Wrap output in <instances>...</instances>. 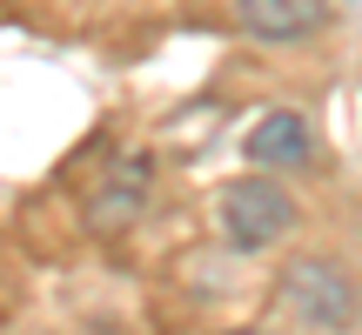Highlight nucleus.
<instances>
[{
    "label": "nucleus",
    "mask_w": 362,
    "mask_h": 335,
    "mask_svg": "<svg viewBox=\"0 0 362 335\" xmlns=\"http://www.w3.org/2000/svg\"><path fill=\"white\" fill-rule=\"evenodd\" d=\"M282 302L302 309V322H315V329H342L349 322V282H342L329 261H296V269L282 275Z\"/></svg>",
    "instance_id": "obj_2"
},
{
    "label": "nucleus",
    "mask_w": 362,
    "mask_h": 335,
    "mask_svg": "<svg viewBox=\"0 0 362 335\" xmlns=\"http://www.w3.org/2000/svg\"><path fill=\"white\" fill-rule=\"evenodd\" d=\"M315 155V134L302 114H288V107H275V114H262L255 128H248V161L255 168H302Z\"/></svg>",
    "instance_id": "obj_3"
},
{
    "label": "nucleus",
    "mask_w": 362,
    "mask_h": 335,
    "mask_svg": "<svg viewBox=\"0 0 362 335\" xmlns=\"http://www.w3.org/2000/svg\"><path fill=\"white\" fill-rule=\"evenodd\" d=\"M288 228H296V201H288L262 168L221 188V235H228L235 248H248V255H255V248H275Z\"/></svg>",
    "instance_id": "obj_1"
},
{
    "label": "nucleus",
    "mask_w": 362,
    "mask_h": 335,
    "mask_svg": "<svg viewBox=\"0 0 362 335\" xmlns=\"http://www.w3.org/2000/svg\"><path fill=\"white\" fill-rule=\"evenodd\" d=\"M329 13V0H242V27L262 40H302L315 34Z\"/></svg>",
    "instance_id": "obj_4"
},
{
    "label": "nucleus",
    "mask_w": 362,
    "mask_h": 335,
    "mask_svg": "<svg viewBox=\"0 0 362 335\" xmlns=\"http://www.w3.org/2000/svg\"><path fill=\"white\" fill-rule=\"evenodd\" d=\"M228 335H269V329H228Z\"/></svg>",
    "instance_id": "obj_5"
}]
</instances>
